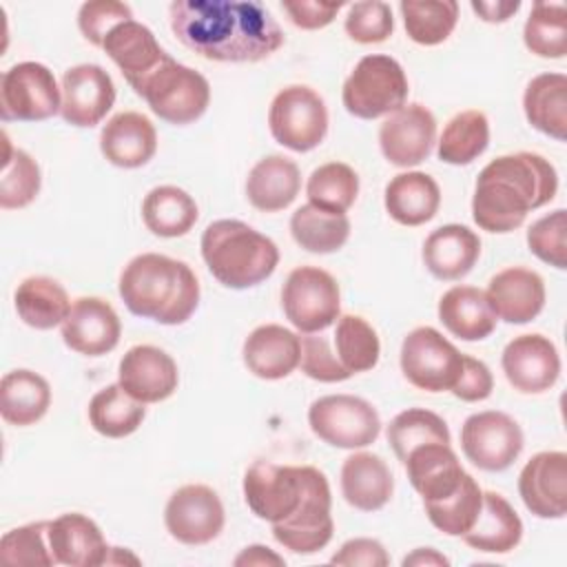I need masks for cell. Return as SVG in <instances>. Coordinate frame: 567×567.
I'll list each match as a JSON object with an SVG mask.
<instances>
[{
	"label": "cell",
	"instance_id": "obj_53",
	"mask_svg": "<svg viewBox=\"0 0 567 567\" xmlns=\"http://www.w3.org/2000/svg\"><path fill=\"white\" fill-rule=\"evenodd\" d=\"M494 390V377L489 372V368L470 357V354H463V372L456 381V385L452 388V394L461 401H467V403H474V401H485Z\"/></svg>",
	"mask_w": 567,
	"mask_h": 567
},
{
	"label": "cell",
	"instance_id": "obj_8",
	"mask_svg": "<svg viewBox=\"0 0 567 567\" xmlns=\"http://www.w3.org/2000/svg\"><path fill=\"white\" fill-rule=\"evenodd\" d=\"M268 128L277 144L295 153L317 148L328 133V109L323 97L303 84L281 89L270 102Z\"/></svg>",
	"mask_w": 567,
	"mask_h": 567
},
{
	"label": "cell",
	"instance_id": "obj_38",
	"mask_svg": "<svg viewBox=\"0 0 567 567\" xmlns=\"http://www.w3.org/2000/svg\"><path fill=\"white\" fill-rule=\"evenodd\" d=\"M144 405L124 392L120 383H113L97 390L89 401V423L106 439H124L142 425L146 416Z\"/></svg>",
	"mask_w": 567,
	"mask_h": 567
},
{
	"label": "cell",
	"instance_id": "obj_31",
	"mask_svg": "<svg viewBox=\"0 0 567 567\" xmlns=\"http://www.w3.org/2000/svg\"><path fill=\"white\" fill-rule=\"evenodd\" d=\"M388 215L401 226L430 221L441 206V188L427 173L408 171L394 175L383 193Z\"/></svg>",
	"mask_w": 567,
	"mask_h": 567
},
{
	"label": "cell",
	"instance_id": "obj_46",
	"mask_svg": "<svg viewBox=\"0 0 567 567\" xmlns=\"http://www.w3.org/2000/svg\"><path fill=\"white\" fill-rule=\"evenodd\" d=\"M42 186L38 162L22 148H13L4 133V159L0 173V206L4 210L29 206Z\"/></svg>",
	"mask_w": 567,
	"mask_h": 567
},
{
	"label": "cell",
	"instance_id": "obj_28",
	"mask_svg": "<svg viewBox=\"0 0 567 567\" xmlns=\"http://www.w3.org/2000/svg\"><path fill=\"white\" fill-rule=\"evenodd\" d=\"M394 476L388 463L372 452H354L341 465V494L361 512H377L392 498Z\"/></svg>",
	"mask_w": 567,
	"mask_h": 567
},
{
	"label": "cell",
	"instance_id": "obj_6",
	"mask_svg": "<svg viewBox=\"0 0 567 567\" xmlns=\"http://www.w3.org/2000/svg\"><path fill=\"white\" fill-rule=\"evenodd\" d=\"M408 78L403 66L383 53L363 55L343 82L341 100L350 115L377 120L405 106Z\"/></svg>",
	"mask_w": 567,
	"mask_h": 567
},
{
	"label": "cell",
	"instance_id": "obj_32",
	"mask_svg": "<svg viewBox=\"0 0 567 567\" xmlns=\"http://www.w3.org/2000/svg\"><path fill=\"white\" fill-rule=\"evenodd\" d=\"M299 188V166L284 155H268L259 159L246 179V197L261 213L288 208L297 199Z\"/></svg>",
	"mask_w": 567,
	"mask_h": 567
},
{
	"label": "cell",
	"instance_id": "obj_17",
	"mask_svg": "<svg viewBox=\"0 0 567 567\" xmlns=\"http://www.w3.org/2000/svg\"><path fill=\"white\" fill-rule=\"evenodd\" d=\"M62 109L66 124L91 128L100 124L115 104V84L97 64H75L62 75Z\"/></svg>",
	"mask_w": 567,
	"mask_h": 567
},
{
	"label": "cell",
	"instance_id": "obj_54",
	"mask_svg": "<svg viewBox=\"0 0 567 567\" xmlns=\"http://www.w3.org/2000/svg\"><path fill=\"white\" fill-rule=\"evenodd\" d=\"M341 7H343V2H317V0L281 2V9L288 13L290 22L299 29H306V31L328 27L337 18Z\"/></svg>",
	"mask_w": 567,
	"mask_h": 567
},
{
	"label": "cell",
	"instance_id": "obj_20",
	"mask_svg": "<svg viewBox=\"0 0 567 567\" xmlns=\"http://www.w3.org/2000/svg\"><path fill=\"white\" fill-rule=\"evenodd\" d=\"M518 494L538 518H563L567 512V454L538 452L518 474Z\"/></svg>",
	"mask_w": 567,
	"mask_h": 567
},
{
	"label": "cell",
	"instance_id": "obj_58",
	"mask_svg": "<svg viewBox=\"0 0 567 567\" xmlns=\"http://www.w3.org/2000/svg\"><path fill=\"white\" fill-rule=\"evenodd\" d=\"M401 565H403V567H412V565H416V567H423V565L447 567L450 560H447L443 554H439L434 547H419V549H414L410 556H405Z\"/></svg>",
	"mask_w": 567,
	"mask_h": 567
},
{
	"label": "cell",
	"instance_id": "obj_23",
	"mask_svg": "<svg viewBox=\"0 0 567 567\" xmlns=\"http://www.w3.org/2000/svg\"><path fill=\"white\" fill-rule=\"evenodd\" d=\"M485 295L498 319L529 323L545 306V281L536 270L512 266L489 279Z\"/></svg>",
	"mask_w": 567,
	"mask_h": 567
},
{
	"label": "cell",
	"instance_id": "obj_36",
	"mask_svg": "<svg viewBox=\"0 0 567 567\" xmlns=\"http://www.w3.org/2000/svg\"><path fill=\"white\" fill-rule=\"evenodd\" d=\"M18 317L35 330H51L62 326L71 312V299L66 290L51 277H27L13 292Z\"/></svg>",
	"mask_w": 567,
	"mask_h": 567
},
{
	"label": "cell",
	"instance_id": "obj_27",
	"mask_svg": "<svg viewBox=\"0 0 567 567\" xmlns=\"http://www.w3.org/2000/svg\"><path fill=\"white\" fill-rule=\"evenodd\" d=\"M481 257L478 235L463 224H445L432 230L423 241L425 268L443 281L465 277Z\"/></svg>",
	"mask_w": 567,
	"mask_h": 567
},
{
	"label": "cell",
	"instance_id": "obj_37",
	"mask_svg": "<svg viewBox=\"0 0 567 567\" xmlns=\"http://www.w3.org/2000/svg\"><path fill=\"white\" fill-rule=\"evenodd\" d=\"M199 217V208L195 199L177 186L164 184L155 186L146 193L142 202V219L144 226L164 239H175L186 235Z\"/></svg>",
	"mask_w": 567,
	"mask_h": 567
},
{
	"label": "cell",
	"instance_id": "obj_34",
	"mask_svg": "<svg viewBox=\"0 0 567 567\" xmlns=\"http://www.w3.org/2000/svg\"><path fill=\"white\" fill-rule=\"evenodd\" d=\"M523 111L536 131L563 142L567 137V75L540 73L532 78L523 93Z\"/></svg>",
	"mask_w": 567,
	"mask_h": 567
},
{
	"label": "cell",
	"instance_id": "obj_50",
	"mask_svg": "<svg viewBox=\"0 0 567 567\" xmlns=\"http://www.w3.org/2000/svg\"><path fill=\"white\" fill-rule=\"evenodd\" d=\"M529 250L545 264L565 270L567 268V213L556 208L549 215L536 219L527 230Z\"/></svg>",
	"mask_w": 567,
	"mask_h": 567
},
{
	"label": "cell",
	"instance_id": "obj_29",
	"mask_svg": "<svg viewBox=\"0 0 567 567\" xmlns=\"http://www.w3.org/2000/svg\"><path fill=\"white\" fill-rule=\"evenodd\" d=\"M439 321L456 339L481 341L496 330L498 317L492 310L485 290L454 286L439 299Z\"/></svg>",
	"mask_w": 567,
	"mask_h": 567
},
{
	"label": "cell",
	"instance_id": "obj_55",
	"mask_svg": "<svg viewBox=\"0 0 567 567\" xmlns=\"http://www.w3.org/2000/svg\"><path fill=\"white\" fill-rule=\"evenodd\" d=\"M330 563L346 567H385L390 565V556L385 547L374 538H352L341 545Z\"/></svg>",
	"mask_w": 567,
	"mask_h": 567
},
{
	"label": "cell",
	"instance_id": "obj_42",
	"mask_svg": "<svg viewBox=\"0 0 567 567\" xmlns=\"http://www.w3.org/2000/svg\"><path fill=\"white\" fill-rule=\"evenodd\" d=\"M525 47L547 60H560L567 53V11L563 2H534L523 27Z\"/></svg>",
	"mask_w": 567,
	"mask_h": 567
},
{
	"label": "cell",
	"instance_id": "obj_9",
	"mask_svg": "<svg viewBox=\"0 0 567 567\" xmlns=\"http://www.w3.org/2000/svg\"><path fill=\"white\" fill-rule=\"evenodd\" d=\"M281 308L299 332H321L341 315L339 284L323 268L299 266L288 275L281 288Z\"/></svg>",
	"mask_w": 567,
	"mask_h": 567
},
{
	"label": "cell",
	"instance_id": "obj_13",
	"mask_svg": "<svg viewBox=\"0 0 567 567\" xmlns=\"http://www.w3.org/2000/svg\"><path fill=\"white\" fill-rule=\"evenodd\" d=\"M330 507L332 496L328 478L321 470L312 467L301 505L286 520L272 525L275 540L292 554L301 556L323 549L334 532Z\"/></svg>",
	"mask_w": 567,
	"mask_h": 567
},
{
	"label": "cell",
	"instance_id": "obj_49",
	"mask_svg": "<svg viewBox=\"0 0 567 567\" xmlns=\"http://www.w3.org/2000/svg\"><path fill=\"white\" fill-rule=\"evenodd\" d=\"M343 29L348 38L359 44L385 42L394 31L392 7L383 0L354 2L348 7Z\"/></svg>",
	"mask_w": 567,
	"mask_h": 567
},
{
	"label": "cell",
	"instance_id": "obj_52",
	"mask_svg": "<svg viewBox=\"0 0 567 567\" xmlns=\"http://www.w3.org/2000/svg\"><path fill=\"white\" fill-rule=\"evenodd\" d=\"M299 339H301L299 368L306 377L321 381V383H337V381H346L352 377L341 365L337 354L330 350L326 337L312 332V334H303Z\"/></svg>",
	"mask_w": 567,
	"mask_h": 567
},
{
	"label": "cell",
	"instance_id": "obj_2",
	"mask_svg": "<svg viewBox=\"0 0 567 567\" xmlns=\"http://www.w3.org/2000/svg\"><path fill=\"white\" fill-rule=\"evenodd\" d=\"M556 190V168L543 155H501L478 173L472 195L474 224L487 233H512L523 226L529 210L549 204Z\"/></svg>",
	"mask_w": 567,
	"mask_h": 567
},
{
	"label": "cell",
	"instance_id": "obj_33",
	"mask_svg": "<svg viewBox=\"0 0 567 567\" xmlns=\"http://www.w3.org/2000/svg\"><path fill=\"white\" fill-rule=\"evenodd\" d=\"M461 538L472 549L485 554H507L523 538V520L498 492H483L481 514Z\"/></svg>",
	"mask_w": 567,
	"mask_h": 567
},
{
	"label": "cell",
	"instance_id": "obj_56",
	"mask_svg": "<svg viewBox=\"0 0 567 567\" xmlns=\"http://www.w3.org/2000/svg\"><path fill=\"white\" fill-rule=\"evenodd\" d=\"M520 9V2L518 0H487V2H472V11L478 13L481 20L485 22H505L509 20L516 11Z\"/></svg>",
	"mask_w": 567,
	"mask_h": 567
},
{
	"label": "cell",
	"instance_id": "obj_45",
	"mask_svg": "<svg viewBox=\"0 0 567 567\" xmlns=\"http://www.w3.org/2000/svg\"><path fill=\"white\" fill-rule=\"evenodd\" d=\"M337 359L350 372H368L379 363L381 343L377 330L359 315H339L334 328Z\"/></svg>",
	"mask_w": 567,
	"mask_h": 567
},
{
	"label": "cell",
	"instance_id": "obj_22",
	"mask_svg": "<svg viewBox=\"0 0 567 567\" xmlns=\"http://www.w3.org/2000/svg\"><path fill=\"white\" fill-rule=\"evenodd\" d=\"M47 538L55 565L97 567L104 565L111 554L97 523L80 512H69L49 520Z\"/></svg>",
	"mask_w": 567,
	"mask_h": 567
},
{
	"label": "cell",
	"instance_id": "obj_4",
	"mask_svg": "<svg viewBox=\"0 0 567 567\" xmlns=\"http://www.w3.org/2000/svg\"><path fill=\"white\" fill-rule=\"evenodd\" d=\"M199 246L210 275L233 290L266 281L279 264L277 244L239 219L210 221Z\"/></svg>",
	"mask_w": 567,
	"mask_h": 567
},
{
	"label": "cell",
	"instance_id": "obj_48",
	"mask_svg": "<svg viewBox=\"0 0 567 567\" xmlns=\"http://www.w3.org/2000/svg\"><path fill=\"white\" fill-rule=\"evenodd\" d=\"M49 520H38L29 525H20L9 529L0 540V558L7 565H55L49 538H47Z\"/></svg>",
	"mask_w": 567,
	"mask_h": 567
},
{
	"label": "cell",
	"instance_id": "obj_19",
	"mask_svg": "<svg viewBox=\"0 0 567 567\" xmlns=\"http://www.w3.org/2000/svg\"><path fill=\"white\" fill-rule=\"evenodd\" d=\"M117 383L142 403H159L177 390V363L162 348L140 343L128 348L120 359Z\"/></svg>",
	"mask_w": 567,
	"mask_h": 567
},
{
	"label": "cell",
	"instance_id": "obj_57",
	"mask_svg": "<svg viewBox=\"0 0 567 567\" xmlns=\"http://www.w3.org/2000/svg\"><path fill=\"white\" fill-rule=\"evenodd\" d=\"M237 567L241 565H284V558L277 556L270 547L266 545H250L246 547L235 560H233Z\"/></svg>",
	"mask_w": 567,
	"mask_h": 567
},
{
	"label": "cell",
	"instance_id": "obj_1",
	"mask_svg": "<svg viewBox=\"0 0 567 567\" xmlns=\"http://www.w3.org/2000/svg\"><path fill=\"white\" fill-rule=\"evenodd\" d=\"M168 18L175 38L213 62H259L284 44L281 27L255 0H175Z\"/></svg>",
	"mask_w": 567,
	"mask_h": 567
},
{
	"label": "cell",
	"instance_id": "obj_51",
	"mask_svg": "<svg viewBox=\"0 0 567 567\" xmlns=\"http://www.w3.org/2000/svg\"><path fill=\"white\" fill-rule=\"evenodd\" d=\"M126 20H133V11L128 4L117 0L84 2L78 11V27L84 40H89L93 47H102L109 31Z\"/></svg>",
	"mask_w": 567,
	"mask_h": 567
},
{
	"label": "cell",
	"instance_id": "obj_11",
	"mask_svg": "<svg viewBox=\"0 0 567 567\" xmlns=\"http://www.w3.org/2000/svg\"><path fill=\"white\" fill-rule=\"evenodd\" d=\"M312 465L252 463L244 474V498L250 512L270 525L286 520L301 505Z\"/></svg>",
	"mask_w": 567,
	"mask_h": 567
},
{
	"label": "cell",
	"instance_id": "obj_25",
	"mask_svg": "<svg viewBox=\"0 0 567 567\" xmlns=\"http://www.w3.org/2000/svg\"><path fill=\"white\" fill-rule=\"evenodd\" d=\"M102 155L120 168H140L157 151V131L153 122L137 111L113 115L100 133Z\"/></svg>",
	"mask_w": 567,
	"mask_h": 567
},
{
	"label": "cell",
	"instance_id": "obj_14",
	"mask_svg": "<svg viewBox=\"0 0 567 567\" xmlns=\"http://www.w3.org/2000/svg\"><path fill=\"white\" fill-rule=\"evenodd\" d=\"M523 430L505 412L485 410L465 419L461 447L467 461L485 472L507 470L523 452Z\"/></svg>",
	"mask_w": 567,
	"mask_h": 567
},
{
	"label": "cell",
	"instance_id": "obj_26",
	"mask_svg": "<svg viewBox=\"0 0 567 567\" xmlns=\"http://www.w3.org/2000/svg\"><path fill=\"white\" fill-rule=\"evenodd\" d=\"M405 472L423 503H436L450 496L467 474L450 443H425L414 447L405 461Z\"/></svg>",
	"mask_w": 567,
	"mask_h": 567
},
{
	"label": "cell",
	"instance_id": "obj_16",
	"mask_svg": "<svg viewBox=\"0 0 567 567\" xmlns=\"http://www.w3.org/2000/svg\"><path fill=\"white\" fill-rule=\"evenodd\" d=\"M434 142L436 120L427 106L416 102L390 113L379 128L381 153L399 168H410L427 159Z\"/></svg>",
	"mask_w": 567,
	"mask_h": 567
},
{
	"label": "cell",
	"instance_id": "obj_43",
	"mask_svg": "<svg viewBox=\"0 0 567 567\" xmlns=\"http://www.w3.org/2000/svg\"><path fill=\"white\" fill-rule=\"evenodd\" d=\"M430 523L445 536H463L478 518L483 507V489L472 474H465L461 485L436 503H423Z\"/></svg>",
	"mask_w": 567,
	"mask_h": 567
},
{
	"label": "cell",
	"instance_id": "obj_3",
	"mask_svg": "<svg viewBox=\"0 0 567 567\" xmlns=\"http://www.w3.org/2000/svg\"><path fill=\"white\" fill-rule=\"evenodd\" d=\"M124 306L164 326H179L190 319L199 303V281L188 264L159 252L133 257L117 284Z\"/></svg>",
	"mask_w": 567,
	"mask_h": 567
},
{
	"label": "cell",
	"instance_id": "obj_41",
	"mask_svg": "<svg viewBox=\"0 0 567 567\" xmlns=\"http://www.w3.org/2000/svg\"><path fill=\"white\" fill-rule=\"evenodd\" d=\"M405 33L412 42L434 47L445 42L458 22V2L454 0H425L399 4Z\"/></svg>",
	"mask_w": 567,
	"mask_h": 567
},
{
	"label": "cell",
	"instance_id": "obj_18",
	"mask_svg": "<svg viewBox=\"0 0 567 567\" xmlns=\"http://www.w3.org/2000/svg\"><path fill=\"white\" fill-rule=\"evenodd\" d=\"M501 368L507 383L523 394H540L560 377V357L556 346L543 334L514 337L503 354Z\"/></svg>",
	"mask_w": 567,
	"mask_h": 567
},
{
	"label": "cell",
	"instance_id": "obj_40",
	"mask_svg": "<svg viewBox=\"0 0 567 567\" xmlns=\"http://www.w3.org/2000/svg\"><path fill=\"white\" fill-rule=\"evenodd\" d=\"M489 144V122L478 109H467L456 113L443 128L436 146L441 162L452 166L472 164L485 153Z\"/></svg>",
	"mask_w": 567,
	"mask_h": 567
},
{
	"label": "cell",
	"instance_id": "obj_12",
	"mask_svg": "<svg viewBox=\"0 0 567 567\" xmlns=\"http://www.w3.org/2000/svg\"><path fill=\"white\" fill-rule=\"evenodd\" d=\"M401 372L419 390L452 392L463 372V352L436 328L419 326L401 343Z\"/></svg>",
	"mask_w": 567,
	"mask_h": 567
},
{
	"label": "cell",
	"instance_id": "obj_39",
	"mask_svg": "<svg viewBox=\"0 0 567 567\" xmlns=\"http://www.w3.org/2000/svg\"><path fill=\"white\" fill-rule=\"evenodd\" d=\"M290 235L308 252H337L350 237V219L346 213L303 204L290 217Z\"/></svg>",
	"mask_w": 567,
	"mask_h": 567
},
{
	"label": "cell",
	"instance_id": "obj_24",
	"mask_svg": "<svg viewBox=\"0 0 567 567\" xmlns=\"http://www.w3.org/2000/svg\"><path fill=\"white\" fill-rule=\"evenodd\" d=\"M244 365L259 379L279 381L299 368L301 339L279 323L257 326L241 348Z\"/></svg>",
	"mask_w": 567,
	"mask_h": 567
},
{
	"label": "cell",
	"instance_id": "obj_7",
	"mask_svg": "<svg viewBox=\"0 0 567 567\" xmlns=\"http://www.w3.org/2000/svg\"><path fill=\"white\" fill-rule=\"evenodd\" d=\"M308 425L317 439L341 450L365 447L374 443L381 432L377 408L354 394L315 399L308 408Z\"/></svg>",
	"mask_w": 567,
	"mask_h": 567
},
{
	"label": "cell",
	"instance_id": "obj_5",
	"mask_svg": "<svg viewBox=\"0 0 567 567\" xmlns=\"http://www.w3.org/2000/svg\"><path fill=\"white\" fill-rule=\"evenodd\" d=\"M148 109L168 124H190L199 120L210 104L208 80L166 55L151 73L131 84Z\"/></svg>",
	"mask_w": 567,
	"mask_h": 567
},
{
	"label": "cell",
	"instance_id": "obj_44",
	"mask_svg": "<svg viewBox=\"0 0 567 567\" xmlns=\"http://www.w3.org/2000/svg\"><path fill=\"white\" fill-rule=\"evenodd\" d=\"M388 443L396 458L403 463L405 456L425 443H450L447 423L432 410L408 408L399 412L388 425Z\"/></svg>",
	"mask_w": 567,
	"mask_h": 567
},
{
	"label": "cell",
	"instance_id": "obj_47",
	"mask_svg": "<svg viewBox=\"0 0 567 567\" xmlns=\"http://www.w3.org/2000/svg\"><path fill=\"white\" fill-rule=\"evenodd\" d=\"M308 204L330 210L346 213L359 195V175L343 162H328L315 168L306 184Z\"/></svg>",
	"mask_w": 567,
	"mask_h": 567
},
{
	"label": "cell",
	"instance_id": "obj_35",
	"mask_svg": "<svg viewBox=\"0 0 567 567\" xmlns=\"http://www.w3.org/2000/svg\"><path fill=\"white\" fill-rule=\"evenodd\" d=\"M51 405V388L33 370H11L0 381V414L7 423L27 427L38 423Z\"/></svg>",
	"mask_w": 567,
	"mask_h": 567
},
{
	"label": "cell",
	"instance_id": "obj_21",
	"mask_svg": "<svg viewBox=\"0 0 567 567\" xmlns=\"http://www.w3.org/2000/svg\"><path fill=\"white\" fill-rule=\"evenodd\" d=\"M122 323L113 306L100 297H80L62 323V341L78 354L102 357L120 343Z\"/></svg>",
	"mask_w": 567,
	"mask_h": 567
},
{
	"label": "cell",
	"instance_id": "obj_30",
	"mask_svg": "<svg viewBox=\"0 0 567 567\" xmlns=\"http://www.w3.org/2000/svg\"><path fill=\"white\" fill-rule=\"evenodd\" d=\"M102 49L117 64L128 84L142 80L168 55L155 40L153 31L135 20H126L111 29Z\"/></svg>",
	"mask_w": 567,
	"mask_h": 567
},
{
	"label": "cell",
	"instance_id": "obj_10",
	"mask_svg": "<svg viewBox=\"0 0 567 567\" xmlns=\"http://www.w3.org/2000/svg\"><path fill=\"white\" fill-rule=\"evenodd\" d=\"M62 89L49 66L40 62H18L0 80L2 122H42L60 113Z\"/></svg>",
	"mask_w": 567,
	"mask_h": 567
},
{
	"label": "cell",
	"instance_id": "obj_15",
	"mask_svg": "<svg viewBox=\"0 0 567 567\" xmlns=\"http://www.w3.org/2000/svg\"><path fill=\"white\" fill-rule=\"evenodd\" d=\"M226 523L224 505L217 492L202 483L182 485L164 507L168 534L184 545H206L215 540Z\"/></svg>",
	"mask_w": 567,
	"mask_h": 567
}]
</instances>
